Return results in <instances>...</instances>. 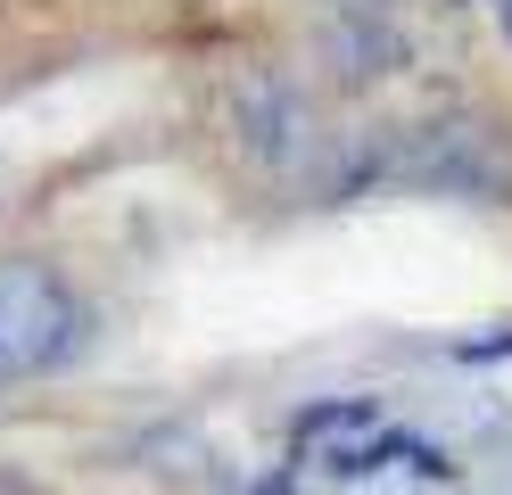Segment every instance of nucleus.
Listing matches in <instances>:
<instances>
[{
	"mask_svg": "<svg viewBox=\"0 0 512 495\" xmlns=\"http://www.w3.org/2000/svg\"><path fill=\"white\" fill-rule=\"evenodd\" d=\"M389 182L430 198H504L512 190V132L496 116H430L389 141Z\"/></svg>",
	"mask_w": 512,
	"mask_h": 495,
	"instance_id": "f257e3e1",
	"label": "nucleus"
},
{
	"mask_svg": "<svg viewBox=\"0 0 512 495\" xmlns=\"http://www.w3.org/2000/svg\"><path fill=\"white\" fill-rule=\"evenodd\" d=\"M83 339V306L50 264H0V380H34Z\"/></svg>",
	"mask_w": 512,
	"mask_h": 495,
	"instance_id": "f03ea898",
	"label": "nucleus"
},
{
	"mask_svg": "<svg viewBox=\"0 0 512 495\" xmlns=\"http://www.w3.org/2000/svg\"><path fill=\"white\" fill-rule=\"evenodd\" d=\"M232 132H240V157L273 182H298L314 174L323 157V132H314V108L290 75H240L232 83Z\"/></svg>",
	"mask_w": 512,
	"mask_h": 495,
	"instance_id": "7ed1b4c3",
	"label": "nucleus"
},
{
	"mask_svg": "<svg viewBox=\"0 0 512 495\" xmlns=\"http://www.w3.org/2000/svg\"><path fill=\"white\" fill-rule=\"evenodd\" d=\"M314 58L331 66V83L364 91V83L389 75V66H405V42H397V25L380 9H339V17L314 25Z\"/></svg>",
	"mask_w": 512,
	"mask_h": 495,
	"instance_id": "20e7f679",
	"label": "nucleus"
},
{
	"mask_svg": "<svg viewBox=\"0 0 512 495\" xmlns=\"http://www.w3.org/2000/svg\"><path fill=\"white\" fill-rule=\"evenodd\" d=\"M364 429H380V413L364 405V396H347V405H314V413H298V454H314V462L331 471Z\"/></svg>",
	"mask_w": 512,
	"mask_h": 495,
	"instance_id": "39448f33",
	"label": "nucleus"
},
{
	"mask_svg": "<svg viewBox=\"0 0 512 495\" xmlns=\"http://www.w3.org/2000/svg\"><path fill=\"white\" fill-rule=\"evenodd\" d=\"M496 17H504V33H512V0H496Z\"/></svg>",
	"mask_w": 512,
	"mask_h": 495,
	"instance_id": "423d86ee",
	"label": "nucleus"
}]
</instances>
